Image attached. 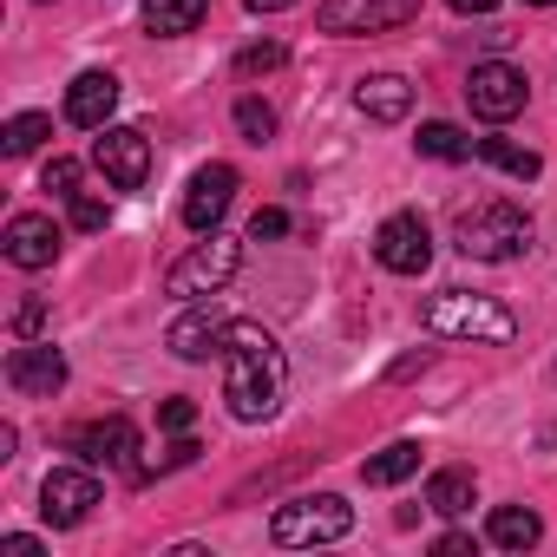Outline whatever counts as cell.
I'll return each mask as SVG.
<instances>
[{
	"mask_svg": "<svg viewBox=\"0 0 557 557\" xmlns=\"http://www.w3.org/2000/svg\"><path fill=\"white\" fill-rule=\"evenodd\" d=\"M216 355H223V400H230V413L243 426L269 420L275 400H283V387H289V361H283V348H275V335L262 322H230Z\"/></svg>",
	"mask_w": 557,
	"mask_h": 557,
	"instance_id": "6da1fadb",
	"label": "cell"
},
{
	"mask_svg": "<svg viewBox=\"0 0 557 557\" xmlns=\"http://www.w3.org/2000/svg\"><path fill=\"white\" fill-rule=\"evenodd\" d=\"M453 243L472 256V262H511L531 249V216L505 197H479L453 216Z\"/></svg>",
	"mask_w": 557,
	"mask_h": 557,
	"instance_id": "7a4b0ae2",
	"label": "cell"
},
{
	"mask_svg": "<svg viewBox=\"0 0 557 557\" xmlns=\"http://www.w3.org/2000/svg\"><path fill=\"white\" fill-rule=\"evenodd\" d=\"M420 322H426L433 335H453V342H492V348L518 342L511 309L492 302V296H466V289H440V296H426V302H420Z\"/></svg>",
	"mask_w": 557,
	"mask_h": 557,
	"instance_id": "3957f363",
	"label": "cell"
},
{
	"mask_svg": "<svg viewBox=\"0 0 557 557\" xmlns=\"http://www.w3.org/2000/svg\"><path fill=\"white\" fill-rule=\"evenodd\" d=\"M243 269V243L236 236H223V230H210L203 243H190L177 262H171V275H164V296H177V302H203V296H216L230 275Z\"/></svg>",
	"mask_w": 557,
	"mask_h": 557,
	"instance_id": "277c9868",
	"label": "cell"
},
{
	"mask_svg": "<svg viewBox=\"0 0 557 557\" xmlns=\"http://www.w3.org/2000/svg\"><path fill=\"white\" fill-rule=\"evenodd\" d=\"M355 531V505L348 498H335V492H315V498H289V505H275V518H269V537L275 544H335V537H348Z\"/></svg>",
	"mask_w": 557,
	"mask_h": 557,
	"instance_id": "5b68a950",
	"label": "cell"
},
{
	"mask_svg": "<svg viewBox=\"0 0 557 557\" xmlns=\"http://www.w3.org/2000/svg\"><path fill=\"white\" fill-rule=\"evenodd\" d=\"M407 21H420V0H322L315 8V27L322 34H394V27H407Z\"/></svg>",
	"mask_w": 557,
	"mask_h": 557,
	"instance_id": "8992f818",
	"label": "cell"
},
{
	"mask_svg": "<svg viewBox=\"0 0 557 557\" xmlns=\"http://www.w3.org/2000/svg\"><path fill=\"white\" fill-rule=\"evenodd\" d=\"M374 256H381V269H394V275H426V262H433V230H426V216H420V210H394V216L374 230Z\"/></svg>",
	"mask_w": 557,
	"mask_h": 557,
	"instance_id": "52a82bcc",
	"label": "cell"
},
{
	"mask_svg": "<svg viewBox=\"0 0 557 557\" xmlns=\"http://www.w3.org/2000/svg\"><path fill=\"white\" fill-rule=\"evenodd\" d=\"M99 498H106V492H99V479H92L86 466H53L47 485H40V518H47L53 531H73V524L92 518Z\"/></svg>",
	"mask_w": 557,
	"mask_h": 557,
	"instance_id": "ba28073f",
	"label": "cell"
},
{
	"mask_svg": "<svg viewBox=\"0 0 557 557\" xmlns=\"http://www.w3.org/2000/svg\"><path fill=\"white\" fill-rule=\"evenodd\" d=\"M466 99H472V112H479V119L505 125V119H518V112H524V99H531V79H524L518 66H505V60H485V66H472V79H466Z\"/></svg>",
	"mask_w": 557,
	"mask_h": 557,
	"instance_id": "9c48e42d",
	"label": "cell"
},
{
	"mask_svg": "<svg viewBox=\"0 0 557 557\" xmlns=\"http://www.w3.org/2000/svg\"><path fill=\"white\" fill-rule=\"evenodd\" d=\"M92 164L106 171V184L138 190V184L151 177V138H145L138 125H106V132L92 138Z\"/></svg>",
	"mask_w": 557,
	"mask_h": 557,
	"instance_id": "30bf717a",
	"label": "cell"
},
{
	"mask_svg": "<svg viewBox=\"0 0 557 557\" xmlns=\"http://www.w3.org/2000/svg\"><path fill=\"white\" fill-rule=\"evenodd\" d=\"M8 387L27 394V400H53V394L66 387V355H60L53 342H21V348L8 355Z\"/></svg>",
	"mask_w": 557,
	"mask_h": 557,
	"instance_id": "8fae6325",
	"label": "cell"
},
{
	"mask_svg": "<svg viewBox=\"0 0 557 557\" xmlns=\"http://www.w3.org/2000/svg\"><path fill=\"white\" fill-rule=\"evenodd\" d=\"M230 203H236V164H203V171L190 177V190H184V223H190L197 236H210Z\"/></svg>",
	"mask_w": 557,
	"mask_h": 557,
	"instance_id": "7c38bea8",
	"label": "cell"
},
{
	"mask_svg": "<svg viewBox=\"0 0 557 557\" xmlns=\"http://www.w3.org/2000/svg\"><path fill=\"white\" fill-rule=\"evenodd\" d=\"M66 446H73L86 466H125V459L138 453V426H132L125 413H106V420H92V426H73Z\"/></svg>",
	"mask_w": 557,
	"mask_h": 557,
	"instance_id": "4fadbf2b",
	"label": "cell"
},
{
	"mask_svg": "<svg viewBox=\"0 0 557 557\" xmlns=\"http://www.w3.org/2000/svg\"><path fill=\"white\" fill-rule=\"evenodd\" d=\"M0 243H8V262H14V269H47V262L60 256V230H53V216H40V210H21Z\"/></svg>",
	"mask_w": 557,
	"mask_h": 557,
	"instance_id": "5bb4252c",
	"label": "cell"
},
{
	"mask_svg": "<svg viewBox=\"0 0 557 557\" xmlns=\"http://www.w3.org/2000/svg\"><path fill=\"white\" fill-rule=\"evenodd\" d=\"M112 106H119V79L112 73H79L66 86V125H79V132H106Z\"/></svg>",
	"mask_w": 557,
	"mask_h": 557,
	"instance_id": "9a60e30c",
	"label": "cell"
},
{
	"mask_svg": "<svg viewBox=\"0 0 557 557\" xmlns=\"http://www.w3.org/2000/svg\"><path fill=\"white\" fill-rule=\"evenodd\" d=\"M223 329H230V315H216L210 302H197L190 315H177V322H171V335H164V342H171V355H177V361H210V355H216V342H223Z\"/></svg>",
	"mask_w": 557,
	"mask_h": 557,
	"instance_id": "2e32d148",
	"label": "cell"
},
{
	"mask_svg": "<svg viewBox=\"0 0 557 557\" xmlns=\"http://www.w3.org/2000/svg\"><path fill=\"white\" fill-rule=\"evenodd\" d=\"M355 106H361V119H374V125H400V119L413 112V86H407L400 73H368V79L355 86Z\"/></svg>",
	"mask_w": 557,
	"mask_h": 557,
	"instance_id": "e0dca14e",
	"label": "cell"
},
{
	"mask_svg": "<svg viewBox=\"0 0 557 557\" xmlns=\"http://www.w3.org/2000/svg\"><path fill=\"white\" fill-rule=\"evenodd\" d=\"M537 537H544V518L531 505H498L485 518V544H498V550H531Z\"/></svg>",
	"mask_w": 557,
	"mask_h": 557,
	"instance_id": "ac0fdd59",
	"label": "cell"
},
{
	"mask_svg": "<svg viewBox=\"0 0 557 557\" xmlns=\"http://www.w3.org/2000/svg\"><path fill=\"white\" fill-rule=\"evenodd\" d=\"M210 14V0H145V27L158 40H177V34H197V21Z\"/></svg>",
	"mask_w": 557,
	"mask_h": 557,
	"instance_id": "d6986e66",
	"label": "cell"
},
{
	"mask_svg": "<svg viewBox=\"0 0 557 557\" xmlns=\"http://www.w3.org/2000/svg\"><path fill=\"white\" fill-rule=\"evenodd\" d=\"M472 472L466 466H440L433 479H426V505L440 511V518H459V511H472Z\"/></svg>",
	"mask_w": 557,
	"mask_h": 557,
	"instance_id": "ffe728a7",
	"label": "cell"
},
{
	"mask_svg": "<svg viewBox=\"0 0 557 557\" xmlns=\"http://www.w3.org/2000/svg\"><path fill=\"white\" fill-rule=\"evenodd\" d=\"M413 472H420V440H394V446H381V453L361 466L368 485H400V479H413Z\"/></svg>",
	"mask_w": 557,
	"mask_h": 557,
	"instance_id": "44dd1931",
	"label": "cell"
},
{
	"mask_svg": "<svg viewBox=\"0 0 557 557\" xmlns=\"http://www.w3.org/2000/svg\"><path fill=\"white\" fill-rule=\"evenodd\" d=\"M472 158H485V164H498L505 177H518V184H531L537 171H544V158L531 151V145H511V138H479V151Z\"/></svg>",
	"mask_w": 557,
	"mask_h": 557,
	"instance_id": "7402d4cb",
	"label": "cell"
},
{
	"mask_svg": "<svg viewBox=\"0 0 557 557\" xmlns=\"http://www.w3.org/2000/svg\"><path fill=\"white\" fill-rule=\"evenodd\" d=\"M420 158H440V164H459V158H472L479 151V138H466L459 125H446V119H433V125H420Z\"/></svg>",
	"mask_w": 557,
	"mask_h": 557,
	"instance_id": "603a6c76",
	"label": "cell"
},
{
	"mask_svg": "<svg viewBox=\"0 0 557 557\" xmlns=\"http://www.w3.org/2000/svg\"><path fill=\"white\" fill-rule=\"evenodd\" d=\"M53 138V119L47 112H21V119H8V132H0V151L8 158H27V151H40Z\"/></svg>",
	"mask_w": 557,
	"mask_h": 557,
	"instance_id": "cb8c5ba5",
	"label": "cell"
},
{
	"mask_svg": "<svg viewBox=\"0 0 557 557\" xmlns=\"http://www.w3.org/2000/svg\"><path fill=\"white\" fill-rule=\"evenodd\" d=\"M197 453H203V446H197L190 433H177L171 446H158V453H145V459H132V472H138V479H164V472H177V466H190Z\"/></svg>",
	"mask_w": 557,
	"mask_h": 557,
	"instance_id": "d4e9b609",
	"label": "cell"
},
{
	"mask_svg": "<svg viewBox=\"0 0 557 557\" xmlns=\"http://www.w3.org/2000/svg\"><path fill=\"white\" fill-rule=\"evenodd\" d=\"M236 132H243L249 145H262V138H275V112H269L262 99H236Z\"/></svg>",
	"mask_w": 557,
	"mask_h": 557,
	"instance_id": "484cf974",
	"label": "cell"
},
{
	"mask_svg": "<svg viewBox=\"0 0 557 557\" xmlns=\"http://www.w3.org/2000/svg\"><path fill=\"white\" fill-rule=\"evenodd\" d=\"M283 60H289V53H283V40H256V47H243V53H236V73H243V79H256V73H275Z\"/></svg>",
	"mask_w": 557,
	"mask_h": 557,
	"instance_id": "4316f807",
	"label": "cell"
},
{
	"mask_svg": "<svg viewBox=\"0 0 557 557\" xmlns=\"http://www.w3.org/2000/svg\"><path fill=\"white\" fill-rule=\"evenodd\" d=\"M112 223V210L99 203V197H86V190H73V230H106Z\"/></svg>",
	"mask_w": 557,
	"mask_h": 557,
	"instance_id": "83f0119b",
	"label": "cell"
},
{
	"mask_svg": "<svg viewBox=\"0 0 557 557\" xmlns=\"http://www.w3.org/2000/svg\"><path fill=\"white\" fill-rule=\"evenodd\" d=\"M40 184H47V190H60V197H73V190H79V164H73V158H53Z\"/></svg>",
	"mask_w": 557,
	"mask_h": 557,
	"instance_id": "f1b7e54d",
	"label": "cell"
},
{
	"mask_svg": "<svg viewBox=\"0 0 557 557\" xmlns=\"http://www.w3.org/2000/svg\"><path fill=\"white\" fill-rule=\"evenodd\" d=\"M158 426H164V433H190V426H197V407H190V400H164V407H158Z\"/></svg>",
	"mask_w": 557,
	"mask_h": 557,
	"instance_id": "f546056e",
	"label": "cell"
},
{
	"mask_svg": "<svg viewBox=\"0 0 557 557\" xmlns=\"http://www.w3.org/2000/svg\"><path fill=\"white\" fill-rule=\"evenodd\" d=\"M289 230V210H256L249 216V243H262V236H283Z\"/></svg>",
	"mask_w": 557,
	"mask_h": 557,
	"instance_id": "4dcf8cb0",
	"label": "cell"
},
{
	"mask_svg": "<svg viewBox=\"0 0 557 557\" xmlns=\"http://www.w3.org/2000/svg\"><path fill=\"white\" fill-rule=\"evenodd\" d=\"M40 322H47V302H21L14 309V335H34Z\"/></svg>",
	"mask_w": 557,
	"mask_h": 557,
	"instance_id": "1f68e13d",
	"label": "cell"
},
{
	"mask_svg": "<svg viewBox=\"0 0 557 557\" xmlns=\"http://www.w3.org/2000/svg\"><path fill=\"white\" fill-rule=\"evenodd\" d=\"M0 550H8V557H40V537H27V531H8V537H0Z\"/></svg>",
	"mask_w": 557,
	"mask_h": 557,
	"instance_id": "d6a6232c",
	"label": "cell"
},
{
	"mask_svg": "<svg viewBox=\"0 0 557 557\" xmlns=\"http://www.w3.org/2000/svg\"><path fill=\"white\" fill-rule=\"evenodd\" d=\"M433 550H440V557H466L472 537H466V531H446V537H433Z\"/></svg>",
	"mask_w": 557,
	"mask_h": 557,
	"instance_id": "836d02e7",
	"label": "cell"
},
{
	"mask_svg": "<svg viewBox=\"0 0 557 557\" xmlns=\"http://www.w3.org/2000/svg\"><path fill=\"white\" fill-rule=\"evenodd\" d=\"M243 8H249V14H289L296 0H243Z\"/></svg>",
	"mask_w": 557,
	"mask_h": 557,
	"instance_id": "e575fe53",
	"label": "cell"
},
{
	"mask_svg": "<svg viewBox=\"0 0 557 557\" xmlns=\"http://www.w3.org/2000/svg\"><path fill=\"white\" fill-rule=\"evenodd\" d=\"M446 8H453V14H492L498 0H446Z\"/></svg>",
	"mask_w": 557,
	"mask_h": 557,
	"instance_id": "d590c367",
	"label": "cell"
},
{
	"mask_svg": "<svg viewBox=\"0 0 557 557\" xmlns=\"http://www.w3.org/2000/svg\"><path fill=\"white\" fill-rule=\"evenodd\" d=\"M420 368H426V348H420V355H407V361H394V381H407V374H420Z\"/></svg>",
	"mask_w": 557,
	"mask_h": 557,
	"instance_id": "8d00e7d4",
	"label": "cell"
},
{
	"mask_svg": "<svg viewBox=\"0 0 557 557\" xmlns=\"http://www.w3.org/2000/svg\"><path fill=\"white\" fill-rule=\"evenodd\" d=\"M531 8H557V0H531Z\"/></svg>",
	"mask_w": 557,
	"mask_h": 557,
	"instance_id": "74e56055",
	"label": "cell"
}]
</instances>
